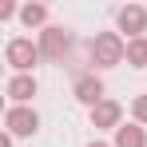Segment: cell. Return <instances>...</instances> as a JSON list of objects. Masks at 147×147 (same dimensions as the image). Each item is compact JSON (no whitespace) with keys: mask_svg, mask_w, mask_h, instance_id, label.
<instances>
[{"mask_svg":"<svg viewBox=\"0 0 147 147\" xmlns=\"http://www.w3.org/2000/svg\"><path fill=\"white\" fill-rule=\"evenodd\" d=\"M32 92H36V84H32V80H16V84H12V96H16V99H28Z\"/></svg>","mask_w":147,"mask_h":147,"instance_id":"cell-5","label":"cell"},{"mask_svg":"<svg viewBox=\"0 0 147 147\" xmlns=\"http://www.w3.org/2000/svg\"><path fill=\"white\" fill-rule=\"evenodd\" d=\"M119 24L123 28H143V12H139V8H127V12L119 16Z\"/></svg>","mask_w":147,"mask_h":147,"instance_id":"cell-3","label":"cell"},{"mask_svg":"<svg viewBox=\"0 0 147 147\" xmlns=\"http://www.w3.org/2000/svg\"><path fill=\"white\" fill-rule=\"evenodd\" d=\"M12 131H32V127H36V115H28V111H12Z\"/></svg>","mask_w":147,"mask_h":147,"instance_id":"cell-2","label":"cell"},{"mask_svg":"<svg viewBox=\"0 0 147 147\" xmlns=\"http://www.w3.org/2000/svg\"><path fill=\"white\" fill-rule=\"evenodd\" d=\"M119 147H143V135L139 131H119Z\"/></svg>","mask_w":147,"mask_h":147,"instance_id":"cell-6","label":"cell"},{"mask_svg":"<svg viewBox=\"0 0 147 147\" xmlns=\"http://www.w3.org/2000/svg\"><path fill=\"white\" fill-rule=\"evenodd\" d=\"M80 92H84V99H96L99 96V84H80Z\"/></svg>","mask_w":147,"mask_h":147,"instance_id":"cell-8","label":"cell"},{"mask_svg":"<svg viewBox=\"0 0 147 147\" xmlns=\"http://www.w3.org/2000/svg\"><path fill=\"white\" fill-rule=\"evenodd\" d=\"M131 60L135 64H147V44H131Z\"/></svg>","mask_w":147,"mask_h":147,"instance_id":"cell-7","label":"cell"},{"mask_svg":"<svg viewBox=\"0 0 147 147\" xmlns=\"http://www.w3.org/2000/svg\"><path fill=\"white\" fill-rule=\"evenodd\" d=\"M24 20L32 24V20H44V8H24Z\"/></svg>","mask_w":147,"mask_h":147,"instance_id":"cell-9","label":"cell"},{"mask_svg":"<svg viewBox=\"0 0 147 147\" xmlns=\"http://www.w3.org/2000/svg\"><path fill=\"white\" fill-rule=\"evenodd\" d=\"M8 60H12L16 68H28V64L36 60V52H32V44H24V40H16V44L8 48Z\"/></svg>","mask_w":147,"mask_h":147,"instance_id":"cell-1","label":"cell"},{"mask_svg":"<svg viewBox=\"0 0 147 147\" xmlns=\"http://www.w3.org/2000/svg\"><path fill=\"white\" fill-rule=\"evenodd\" d=\"M99 56H103V60H115V56H119V44H115L111 36H103V40H99Z\"/></svg>","mask_w":147,"mask_h":147,"instance_id":"cell-4","label":"cell"}]
</instances>
